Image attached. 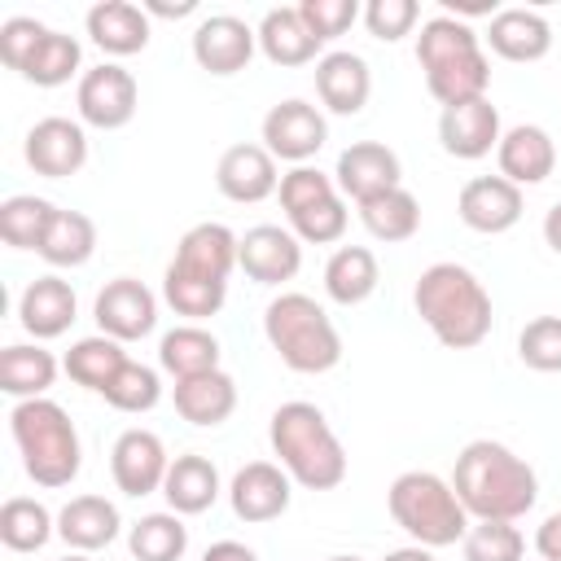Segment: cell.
<instances>
[{
  "mask_svg": "<svg viewBox=\"0 0 561 561\" xmlns=\"http://www.w3.org/2000/svg\"><path fill=\"white\" fill-rule=\"evenodd\" d=\"M451 491L473 522H517L539 500L535 469L495 438H473L451 469Z\"/></svg>",
  "mask_w": 561,
  "mask_h": 561,
  "instance_id": "cell-1",
  "label": "cell"
},
{
  "mask_svg": "<svg viewBox=\"0 0 561 561\" xmlns=\"http://www.w3.org/2000/svg\"><path fill=\"white\" fill-rule=\"evenodd\" d=\"M416 61L425 70V88L430 96L447 110L460 101H478L486 96L491 83V61L482 53V35L456 18V13H434L430 22H421L416 35Z\"/></svg>",
  "mask_w": 561,
  "mask_h": 561,
  "instance_id": "cell-2",
  "label": "cell"
},
{
  "mask_svg": "<svg viewBox=\"0 0 561 561\" xmlns=\"http://www.w3.org/2000/svg\"><path fill=\"white\" fill-rule=\"evenodd\" d=\"M416 316L447 351H473L491 333V294L460 263H434L412 289Z\"/></svg>",
  "mask_w": 561,
  "mask_h": 561,
  "instance_id": "cell-3",
  "label": "cell"
},
{
  "mask_svg": "<svg viewBox=\"0 0 561 561\" xmlns=\"http://www.w3.org/2000/svg\"><path fill=\"white\" fill-rule=\"evenodd\" d=\"M267 438H272V451L280 456V469L298 486H307V491H333V486H342V478H346V451H342L329 416L316 403H307V399L280 403L272 412Z\"/></svg>",
  "mask_w": 561,
  "mask_h": 561,
  "instance_id": "cell-4",
  "label": "cell"
},
{
  "mask_svg": "<svg viewBox=\"0 0 561 561\" xmlns=\"http://www.w3.org/2000/svg\"><path fill=\"white\" fill-rule=\"evenodd\" d=\"M9 430H13V443L22 451V469L35 486L57 491V486H70L79 478L83 447H79V430H75V421L66 416L61 403L22 399L9 412Z\"/></svg>",
  "mask_w": 561,
  "mask_h": 561,
  "instance_id": "cell-5",
  "label": "cell"
},
{
  "mask_svg": "<svg viewBox=\"0 0 561 561\" xmlns=\"http://www.w3.org/2000/svg\"><path fill=\"white\" fill-rule=\"evenodd\" d=\"M386 508L394 517V526L421 543V548H447L460 543L465 530L473 526V517L465 513V504L456 500L451 482L430 473V469H408L390 482L386 491Z\"/></svg>",
  "mask_w": 561,
  "mask_h": 561,
  "instance_id": "cell-6",
  "label": "cell"
},
{
  "mask_svg": "<svg viewBox=\"0 0 561 561\" xmlns=\"http://www.w3.org/2000/svg\"><path fill=\"white\" fill-rule=\"evenodd\" d=\"M263 333L294 373H329L342 359V337L311 294H276L263 311Z\"/></svg>",
  "mask_w": 561,
  "mask_h": 561,
  "instance_id": "cell-7",
  "label": "cell"
},
{
  "mask_svg": "<svg viewBox=\"0 0 561 561\" xmlns=\"http://www.w3.org/2000/svg\"><path fill=\"white\" fill-rule=\"evenodd\" d=\"M75 105H79V118L96 131H118L136 118V105H140V88L131 79V70L105 61V66H92L83 70L79 79V92H75Z\"/></svg>",
  "mask_w": 561,
  "mask_h": 561,
  "instance_id": "cell-8",
  "label": "cell"
},
{
  "mask_svg": "<svg viewBox=\"0 0 561 561\" xmlns=\"http://www.w3.org/2000/svg\"><path fill=\"white\" fill-rule=\"evenodd\" d=\"M324 140H329V123L311 101L289 96L263 114V149L280 162L307 167V158H316L324 149Z\"/></svg>",
  "mask_w": 561,
  "mask_h": 561,
  "instance_id": "cell-9",
  "label": "cell"
},
{
  "mask_svg": "<svg viewBox=\"0 0 561 561\" xmlns=\"http://www.w3.org/2000/svg\"><path fill=\"white\" fill-rule=\"evenodd\" d=\"M333 184L342 197H351L355 206L390 193V188H403V162L390 145L381 140H355L337 153V171H333Z\"/></svg>",
  "mask_w": 561,
  "mask_h": 561,
  "instance_id": "cell-10",
  "label": "cell"
},
{
  "mask_svg": "<svg viewBox=\"0 0 561 561\" xmlns=\"http://www.w3.org/2000/svg\"><path fill=\"white\" fill-rule=\"evenodd\" d=\"M92 316H96V329L105 337H114V342H140L158 324V298H153V289L145 280L118 276V280H110L96 294Z\"/></svg>",
  "mask_w": 561,
  "mask_h": 561,
  "instance_id": "cell-11",
  "label": "cell"
},
{
  "mask_svg": "<svg viewBox=\"0 0 561 561\" xmlns=\"http://www.w3.org/2000/svg\"><path fill=\"white\" fill-rule=\"evenodd\" d=\"M26 167L44 180H66V175H79L83 162H88V136H83V123L75 118H39L31 131H26Z\"/></svg>",
  "mask_w": 561,
  "mask_h": 561,
  "instance_id": "cell-12",
  "label": "cell"
},
{
  "mask_svg": "<svg viewBox=\"0 0 561 561\" xmlns=\"http://www.w3.org/2000/svg\"><path fill=\"white\" fill-rule=\"evenodd\" d=\"M237 245L241 237L228 224H193L180 245L175 259L167 263V272L188 276V280H210V285H228L232 267H237Z\"/></svg>",
  "mask_w": 561,
  "mask_h": 561,
  "instance_id": "cell-13",
  "label": "cell"
},
{
  "mask_svg": "<svg viewBox=\"0 0 561 561\" xmlns=\"http://www.w3.org/2000/svg\"><path fill=\"white\" fill-rule=\"evenodd\" d=\"M167 469H171V456H167V447H162V438L153 430H123L118 443L110 447L114 486L123 495H131V500L162 491Z\"/></svg>",
  "mask_w": 561,
  "mask_h": 561,
  "instance_id": "cell-14",
  "label": "cell"
},
{
  "mask_svg": "<svg viewBox=\"0 0 561 561\" xmlns=\"http://www.w3.org/2000/svg\"><path fill=\"white\" fill-rule=\"evenodd\" d=\"M254 44H259V31H250L241 18L232 13H210L197 22L193 31V61L206 70V75H241L254 57Z\"/></svg>",
  "mask_w": 561,
  "mask_h": 561,
  "instance_id": "cell-15",
  "label": "cell"
},
{
  "mask_svg": "<svg viewBox=\"0 0 561 561\" xmlns=\"http://www.w3.org/2000/svg\"><path fill=\"white\" fill-rule=\"evenodd\" d=\"M237 267L259 285H285L302 267V241L280 224H259L241 237Z\"/></svg>",
  "mask_w": 561,
  "mask_h": 561,
  "instance_id": "cell-16",
  "label": "cell"
},
{
  "mask_svg": "<svg viewBox=\"0 0 561 561\" xmlns=\"http://www.w3.org/2000/svg\"><path fill=\"white\" fill-rule=\"evenodd\" d=\"M294 478L272 465V460H250L232 473V486H228V500H232V513L250 526H263V522H276L285 508H289V491Z\"/></svg>",
  "mask_w": 561,
  "mask_h": 561,
  "instance_id": "cell-17",
  "label": "cell"
},
{
  "mask_svg": "<svg viewBox=\"0 0 561 561\" xmlns=\"http://www.w3.org/2000/svg\"><path fill=\"white\" fill-rule=\"evenodd\" d=\"M460 224L482 232V237H500L522 219V188L508 184L504 175H473L460 197H456Z\"/></svg>",
  "mask_w": 561,
  "mask_h": 561,
  "instance_id": "cell-18",
  "label": "cell"
},
{
  "mask_svg": "<svg viewBox=\"0 0 561 561\" xmlns=\"http://www.w3.org/2000/svg\"><path fill=\"white\" fill-rule=\"evenodd\" d=\"M500 110L478 96V101H460V105H447L438 114V145L451 153V158H486L495 145H500Z\"/></svg>",
  "mask_w": 561,
  "mask_h": 561,
  "instance_id": "cell-19",
  "label": "cell"
},
{
  "mask_svg": "<svg viewBox=\"0 0 561 561\" xmlns=\"http://www.w3.org/2000/svg\"><path fill=\"white\" fill-rule=\"evenodd\" d=\"M215 184H219V193L228 202L254 206V202H263V197H272L280 188L276 158L263 145H228L219 167H215Z\"/></svg>",
  "mask_w": 561,
  "mask_h": 561,
  "instance_id": "cell-20",
  "label": "cell"
},
{
  "mask_svg": "<svg viewBox=\"0 0 561 561\" xmlns=\"http://www.w3.org/2000/svg\"><path fill=\"white\" fill-rule=\"evenodd\" d=\"M482 39H486V48H491L495 57L526 66V61H543V57H548V48H552V26H548V18L535 13V9H500V13L486 22V35H482Z\"/></svg>",
  "mask_w": 561,
  "mask_h": 561,
  "instance_id": "cell-21",
  "label": "cell"
},
{
  "mask_svg": "<svg viewBox=\"0 0 561 561\" xmlns=\"http://www.w3.org/2000/svg\"><path fill=\"white\" fill-rule=\"evenodd\" d=\"M495 162H500V175L508 184H517V188L522 184H543L552 175V167H557V145H552V136L543 127L517 123V127H508L500 136Z\"/></svg>",
  "mask_w": 561,
  "mask_h": 561,
  "instance_id": "cell-22",
  "label": "cell"
},
{
  "mask_svg": "<svg viewBox=\"0 0 561 561\" xmlns=\"http://www.w3.org/2000/svg\"><path fill=\"white\" fill-rule=\"evenodd\" d=\"M373 75L359 53H324L316 61V96L329 114H359L368 105Z\"/></svg>",
  "mask_w": 561,
  "mask_h": 561,
  "instance_id": "cell-23",
  "label": "cell"
},
{
  "mask_svg": "<svg viewBox=\"0 0 561 561\" xmlns=\"http://www.w3.org/2000/svg\"><path fill=\"white\" fill-rule=\"evenodd\" d=\"M75 311H79L75 289H70V280H61V276H39V280H31V285L22 289V298H18V320H22V329H26L35 342L61 337V333L75 324Z\"/></svg>",
  "mask_w": 561,
  "mask_h": 561,
  "instance_id": "cell-24",
  "label": "cell"
},
{
  "mask_svg": "<svg viewBox=\"0 0 561 561\" xmlns=\"http://www.w3.org/2000/svg\"><path fill=\"white\" fill-rule=\"evenodd\" d=\"M88 35L110 57H131L149 44V13L131 0H101L88 9Z\"/></svg>",
  "mask_w": 561,
  "mask_h": 561,
  "instance_id": "cell-25",
  "label": "cell"
},
{
  "mask_svg": "<svg viewBox=\"0 0 561 561\" xmlns=\"http://www.w3.org/2000/svg\"><path fill=\"white\" fill-rule=\"evenodd\" d=\"M171 399H175V412H180L188 425L210 430V425H224V421L237 412V381H232L224 368L197 373V377L175 381Z\"/></svg>",
  "mask_w": 561,
  "mask_h": 561,
  "instance_id": "cell-26",
  "label": "cell"
},
{
  "mask_svg": "<svg viewBox=\"0 0 561 561\" xmlns=\"http://www.w3.org/2000/svg\"><path fill=\"white\" fill-rule=\"evenodd\" d=\"M118 526H123V517H118V508L105 495H75L57 513V535L75 552H96V548L114 543L118 539Z\"/></svg>",
  "mask_w": 561,
  "mask_h": 561,
  "instance_id": "cell-27",
  "label": "cell"
},
{
  "mask_svg": "<svg viewBox=\"0 0 561 561\" xmlns=\"http://www.w3.org/2000/svg\"><path fill=\"white\" fill-rule=\"evenodd\" d=\"M259 48L272 66H307L316 61V53L324 48L307 22L298 18V4H285V9H267L263 22H259Z\"/></svg>",
  "mask_w": 561,
  "mask_h": 561,
  "instance_id": "cell-28",
  "label": "cell"
},
{
  "mask_svg": "<svg viewBox=\"0 0 561 561\" xmlns=\"http://www.w3.org/2000/svg\"><path fill=\"white\" fill-rule=\"evenodd\" d=\"M162 495H167L171 513H180V517L206 513V508L219 500V469H215L206 456L184 451V456L171 460L167 482H162Z\"/></svg>",
  "mask_w": 561,
  "mask_h": 561,
  "instance_id": "cell-29",
  "label": "cell"
},
{
  "mask_svg": "<svg viewBox=\"0 0 561 561\" xmlns=\"http://www.w3.org/2000/svg\"><path fill=\"white\" fill-rule=\"evenodd\" d=\"M57 381V359L39 342H13L0 351V390L22 399H44Z\"/></svg>",
  "mask_w": 561,
  "mask_h": 561,
  "instance_id": "cell-30",
  "label": "cell"
},
{
  "mask_svg": "<svg viewBox=\"0 0 561 561\" xmlns=\"http://www.w3.org/2000/svg\"><path fill=\"white\" fill-rule=\"evenodd\" d=\"M377 280H381V267L368 245H342L324 263V294L337 307H359L364 298H373Z\"/></svg>",
  "mask_w": 561,
  "mask_h": 561,
  "instance_id": "cell-31",
  "label": "cell"
},
{
  "mask_svg": "<svg viewBox=\"0 0 561 561\" xmlns=\"http://www.w3.org/2000/svg\"><path fill=\"white\" fill-rule=\"evenodd\" d=\"M158 364H162V373H171L175 381L197 377V373H215V368H219V337L206 333L202 324H175V329L162 333V342H158Z\"/></svg>",
  "mask_w": 561,
  "mask_h": 561,
  "instance_id": "cell-32",
  "label": "cell"
},
{
  "mask_svg": "<svg viewBox=\"0 0 561 561\" xmlns=\"http://www.w3.org/2000/svg\"><path fill=\"white\" fill-rule=\"evenodd\" d=\"M123 364H127L123 342H114V337H105V333L79 337V342L66 351V359H61L66 377H70L75 386H83V390H96V394L110 390V381L123 373Z\"/></svg>",
  "mask_w": 561,
  "mask_h": 561,
  "instance_id": "cell-33",
  "label": "cell"
},
{
  "mask_svg": "<svg viewBox=\"0 0 561 561\" xmlns=\"http://www.w3.org/2000/svg\"><path fill=\"white\" fill-rule=\"evenodd\" d=\"M92 250H96V224L83 210H61L57 206L35 254L53 267H83L92 259Z\"/></svg>",
  "mask_w": 561,
  "mask_h": 561,
  "instance_id": "cell-34",
  "label": "cell"
},
{
  "mask_svg": "<svg viewBox=\"0 0 561 561\" xmlns=\"http://www.w3.org/2000/svg\"><path fill=\"white\" fill-rule=\"evenodd\" d=\"M359 224L368 228V237H377L386 245L408 241L421 228V202L408 188H390V193H381V197L359 206Z\"/></svg>",
  "mask_w": 561,
  "mask_h": 561,
  "instance_id": "cell-35",
  "label": "cell"
},
{
  "mask_svg": "<svg viewBox=\"0 0 561 561\" xmlns=\"http://www.w3.org/2000/svg\"><path fill=\"white\" fill-rule=\"evenodd\" d=\"M53 535H57V517L39 500H26V495L4 500V508H0V543L9 552H39Z\"/></svg>",
  "mask_w": 561,
  "mask_h": 561,
  "instance_id": "cell-36",
  "label": "cell"
},
{
  "mask_svg": "<svg viewBox=\"0 0 561 561\" xmlns=\"http://www.w3.org/2000/svg\"><path fill=\"white\" fill-rule=\"evenodd\" d=\"M79 61H83L79 39L48 26L44 39H39V48H35L31 61L22 66V79L35 83V88H61V83H70V75L79 70Z\"/></svg>",
  "mask_w": 561,
  "mask_h": 561,
  "instance_id": "cell-37",
  "label": "cell"
},
{
  "mask_svg": "<svg viewBox=\"0 0 561 561\" xmlns=\"http://www.w3.org/2000/svg\"><path fill=\"white\" fill-rule=\"evenodd\" d=\"M127 548L136 561H180L188 548V526L180 522V513H149L131 526Z\"/></svg>",
  "mask_w": 561,
  "mask_h": 561,
  "instance_id": "cell-38",
  "label": "cell"
},
{
  "mask_svg": "<svg viewBox=\"0 0 561 561\" xmlns=\"http://www.w3.org/2000/svg\"><path fill=\"white\" fill-rule=\"evenodd\" d=\"M53 202L35 197V193H18L0 206V237L13 245V250H39L44 232H48V219H53Z\"/></svg>",
  "mask_w": 561,
  "mask_h": 561,
  "instance_id": "cell-39",
  "label": "cell"
},
{
  "mask_svg": "<svg viewBox=\"0 0 561 561\" xmlns=\"http://www.w3.org/2000/svg\"><path fill=\"white\" fill-rule=\"evenodd\" d=\"M162 298L175 316H188V320H210L219 316V307L228 302V285H210V280H188V276H175L167 272L162 276Z\"/></svg>",
  "mask_w": 561,
  "mask_h": 561,
  "instance_id": "cell-40",
  "label": "cell"
},
{
  "mask_svg": "<svg viewBox=\"0 0 561 561\" xmlns=\"http://www.w3.org/2000/svg\"><path fill=\"white\" fill-rule=\"evenodd\" d=\"M460 548H465V561H522L526 539L513 522H473Z\"/></svg>",
  "mask_w": 561,
  "mask_h": 561,
  "instance_id": "cell-41",
  "label": "cell"
},
{
  "mask_svg": "<svg viewBox=\"0 0 561 561\" xmlns=\"http://www.w3.org/2000/svg\"><path fill=\"white\" fill-rule=\"evenodd\" d=\"M346 224H351V210H346L342 193H333V197H324V202L289 215V232L298 241H307V245H333V241H342Z\"/></svg>",
  "mask_w": 561,
  "mask_h": 561,
  "instance_id": "cell-42",
  "label": "cell"
},
{
  "mask_svg": "<svg viewBox=\"0 0 561 561\" xmlns=\"http://www.w3.org/2000/svg\"><path fill=\"white\" fill-rule=\"evenodd\" d=\"M158 399H162L158 373H153L149 364H136V359H127L123 373H118V377L110 381V390H105V403L118 408V412H131V416L158 408Z\"/></svg>",
  "mask_w": 561,
  "mask_h": 561,
  "instance_id": "cell-43",
  "label": "cell"
},
{
  "mask_svg": "<svg viewBox=\"0 0 561 561\" xmlns=\"http://www.w3.org/2000/svg\"><path fill=\"white\" fill-rule=\"evenodd\" d=\"M517 355L535 373H561V316H535L517 333Z\"/></svg>",
  "mask_w": 561,
  "mask_h": 561,
  "instance_id": "cell-44",
  "label": "cell"
},
{
  "mask_svg": "<svg viewBox=\"0 0 561 561\" xmlns=\"http://www.w3.org/2000/svg\"><path fill=\"white\" fill-rule=\"evenodd\" d=\"M298 18L307 22V31H311L320 44H329V39L346 35V31L355 26V18H364V9H359L355 0H302V4H298Z\"/></svg>",
  "mask_w": 561,
  "mask_h": 561,
  "instance_id": "cell-45",
  "label": "cell"
},
{
  "mask_svg": "<svg viewBox=\"0 0 561 561\" xmlns=\"http://www.w3.org/2000/svg\"><path fill=\"white\" fill-rule=\"evenodd\" d=\"M276 193H280V210H285V215H298V210H307V206L333 197L337 184H333V175H324V171H316V167H294V171L280 175V188H276Z\"/></svg>",
  "mask_w": 561,
  "mask_h": 561,
  "instance_id": "cell-46",
  "label": "cell"
},
{
  "mask_svg": "<svg viewBox=\"0 0 561 561\" xmlns=\"http://www.w3.org/2000/svg\"><path fill=\"white\" fill-rule=\"evenodd\" d=\"M416 18H421L416 0H368V4H364V26H368V35L381 39V44H394V39L412 35Z\"/></svg>",
  "mask_w": 561,
  "mask_h": 561,
  "instance_id": "cell-47",
  "label": "cell"
},
{
  "mask_svg": "<svg viewBox=\"0 0 561 561\" xmlns=\"http://www.w3.org/2000/svg\"><path fill=\"white\" fill-rule=\"evenodd\" d=\"M44 31H48V26L35 22V18H9V22L0 26V61L22 75V66L31 61V53L39 48Z\"/></svg>",
  "mask_w": 561,
  "mask_h": 561,
  "instance_id": "cell-48",
  "label": "cell"
},
{
  "mask_svg": "<svg viewBox=\"0 0 561 561\" xmlns=\"http://www.w3.org/2000/svg\"><path fill=\"white\" fill-rule=\"evenodd\" d=\"M535 552L539 561H561V513H548L535 530Z\"/></svg>",
  "mask_w": 561,
  "mask_h": 561,
  "instance_id": "cell-49",
  "label": "cell"
},
{
  "mask_svg": "<svg viewBox=\"0 0 561 561\" xmlns=\"http://www.w3.org/2000/svg\"><path fill=\"white\" fill-rule=\"evenodd\" d=\"M202 561H259V557H254V548H245L237 539H219V543H210L202 552Z\"/></svg>",
  "mask_w": 561,
  "mask_h": 561,
  "instance_id": "cell-50",
  "label": "cell"
},
{
  "mask_svg": "<svg viewBox=\"0 0 561 561\" xmlns=\"http://www.w3.org/2000/svg\"><path fill=\"white\" fill-rule=\"evenodd\" d=\"M543 241H548V250H552V254H561V202L543 215Z\"/></svg>",
  "mask_w": 561,
  "mask_h": 561,
  "instance_id": "cell-51",
  "label": "cell"
},
{
  "mask_svg": "<svg viewBox=\"0 0 561 561\" xmlns=\"http://www.w3.org/2000/svg\"><path fill=\"white\" fill-rule=\"evenodd\" d=\"M197 9V0H180V4H158V0H149L145 4V13H158V18H188Z\"/></svg>",
  "mask_w": 561,
  "mask_h": 561,
  "instance_id": "cell-52",
  "label": "cell"
},
{
  "mask_svg": "<svg viewBox=\"0 0 561 561\" xmlns=\"http://www.w3.org/2000/svg\"><path fill=\"white\" fill-rule=\"evenodd\" d=\"M386 561H434V548L408 543V548H394V552H386Z\"/></svg>",
  "mask_w": 561,
  "mask_h": 561,
  "instance_id": "cell-53",
  "label": "cell"
},
{
  "mask_svg": "<svg viewBox=\"0 0 561 561\" xmlns=\"http://www.w3.org/2000/svg\"><path fill=\"white\" fill-rule=\"evenodd\" d=\"M57 561H92L88 552H70V557H57Z\"/></svg>",
  "mask_w": 561,
  "mask_h": 561,
  "instance_id": "cell-54",
  "label": "cell"
},
{
  "mask_svg": "<svg viewBox=\"0 0 561 561\" xmlns=\"http://www.w3.org/2000/svg\"><path fill=\"white\" fill-rule=\"evenodd\" d=\"M329 561H364V557H329Z\"/></svg>",
  "mask_w": 561,
  "mask_h": 561,
  "instance_id": "cell-55",
  "label": "cell"
}]
</instances>
